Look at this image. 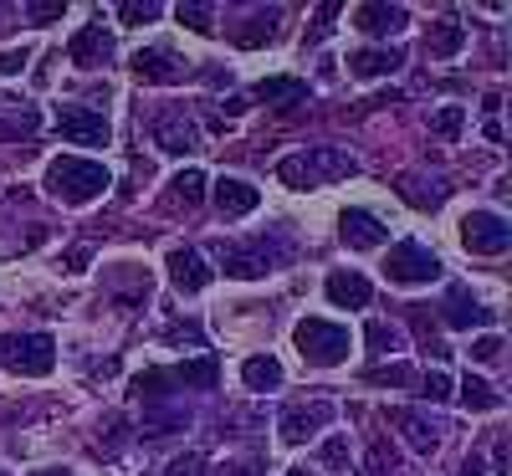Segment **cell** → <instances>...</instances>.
<instances>
[{"label":"cell","instance_id":"52a82bcc","mask_svg":"<svg viewBox=\"0 0 512 476\" xmlns=\"http://www.w3.org/2000/svg\"><path fill=\"white\" fill-rule=\"evenodd\" d=\"M338 241H344L349 251H379L384 241H390V226H384L374 210H344L338 215Z\"/></svg>","mask_w":512,"mask_h":476},{"label":"cell","instance_id":"5bb4252c","mask_svg":"<svg viewBox=\"0 0 512 476\" xmlns=\"http://www.w3.org/2000/svg\"><path fill=\"white\" fill-rule=\"evenodd\" d=\"M216 210L226 215V221H241V215H251L256 205H262V190L256 185H246V180H236V175H226V180H216Z\"/></svg>","mask_w":512,"mask_h":476},{"label":"cell","instance_id":"ffe728a7","mask_svg":"<svg viewBox=\"0 0 512 476\" xmlns=\"http://www.w3.org/2000/svg\"><path fill=\"white\" fill-rule=\"evenodd\" d=\"M323 292H328L333 308H369V297H374L359 272H333V277L323 282Z\"/></svg>","mask_w":512,"mask_h":476},{"label":"cell","instance_id":"b9f144b4","mask_svg":"<svg viewBox=\"0 0 512 476\" xmlns=\"http://www.w3.org/2000/svg\"><path fill=\"white\" fill-rule=\"evenodd\" d=\"M384 471H395V456L384 451V446H374V456H369V476H384Z\"/></svg>","mask_w":512,"mask_h":476},{"label":"cell","instance_id":"8fae6325","mask_svg":"<svg viewBox=\"0 0 512 476\" xmlns=\"http://www.w3.org/2000/svg\"><path fill=\"white\" fill-rule=\"evenodd\" d=\"M277 256H282V246H267V236L251 241V246H226V277H246V282L267 277Z\"/></svg>","mask_w":512,"mask_h":476},{"label":"cell","instance_id":"f35d334b","mask_svg":"<svg viewBox=\"0 0 512 476\" xmlns=\"http://www.w3.org/2000/svg\"><path fill=\"white\" fill-rule=\"evenodd\" d=\"M180 21L200 36H210V6H180Z\"/></svg>","mask_w":512,"mask_h":476},{"label":"cell","instance_id":"cb8c5ba5","mask_svg":"<svg viewBox=\"0 0 512 476\" xmlns=\"http://www.w3.org/2000/svg\"><path fill=\"white\" fill-rule=\"evenodd\" d=\"M395 190H400V200H410L415 210H436V205L446 200V185H441V180H425V175H405Z\"/></svg>","mask_w":512,"mask_h":476},{"label":"cell","instance_id":"8992f818","mask_svg":"<svg viewBox=\"0 0 512 476\" xmlns=\"http://www.w3.org/2000/svg\"><path fill=\"white\" fill-rule=\"evenodd\" d=\"M461 246L472 256H502L512 246V226L497 210H472V215H461Z\"/></svg>","mask_w":512,"mask_h":476},{"label":"cell","instance_id":"ba28073f","mask_svg":"<svg viewBox=\"0 0 512 476\" xmlns=\"http://www.w3.org/2000/svg\"><path fill=\"white\" fill-rule=\"evenodd\" d=\"M333 420V405L328 400H313V405H292V410H282V420H277V436L287 441V446H303V441H313L318 430Z\"/></svg>","mask_w":512,"mask_h":476},{"label":"cell","instance_id":"9c48e42d","mask_svg":"<svg viewBox=\"0 0 512 476\" xmlns=\"http://www.w3.org/2000/svg\"><path fill=\"white\" fill-rule=\"evenodd\" d=\"M164 267H169V282H175V292H185V297L205 292L210 277H216V272L205 267V256H200L195 246H175V251L164 256Z\"/></svg>","mask_w":512,"mask_h":476},{"label":"cell","instance_id":"f546056e","mask_svg":"<svg viewBox=\"0 0 512 476\" xmlns=\"http://www.w3.org/2000/svg\"><path fill=\"white\" fill-rule=\"evenodd\" d=\"M364 343H369L374 354H395V349H400V333H395L390 323H379V318H374V323L364 328Z\"/></svg>","mask_w":512,"mask_h":476},{"label":"cell","instance_id":"2e32d148","mask_svg":"<svg viewBox=\"0 0 512 476\" xmlns=\"http://www.w3.org/2000/svg\"><path fill=\"white\" fill-rule=\"evenodd\" d=\"M108 57H113V36L103 26H82L67 41V62H77V67H103Z\"/></svg>","mask_w":512,"mask_h":476},{"label":"cell","instance_id":"484cf974","mask_svg":"<svg viewBox=\"0 0 512 476\" xmlns=\"http://www.w3.org/2000/svg\"><path fill=\"white\" fill-rule=\"evenodd\" d=\"M205 185H210V180L200 175V169H180V175L169 180V205H185V210L200 205V200H205Z\"/></svg>","mask_w":512,"mask_h":476},{"label":"cell","instance_id":"ab89813d","mask_svg":"<svg viewBox=\"0 0 512 476\" xmlns=\"http://www.w3.org/2000/svg\"><path fill=\"white\" fill-rule=\"evenodd\" d=\"M333 16H338V6H318V26H313V36H308V47H318V41L333 31Z\"/></svg>","mask_w":512,"mask_h":476},{"label":"cell","instance_id":"277c9868","mask_svg":"<svg viewBox=\"0 0 512 476\" xmlns=\"http://www.w3.org/2000/svg\"><path fill=\"white\" fill-rule=\"evenodd\" d=\"M292 338H297V354H303L308 364H318V369H333V364H344V359H349V328H344V323L303 318Z\"/></svg>","mask_w":512,"mask_h":476},{"label":"cell","instance_id":"7a4b0ae2","mask_svg":"<svg viewBox=\"0 0 512 476\" xmlns=\"http://www.w3.org/2000/svg\"><path fill=\"white\" fill-rule=\"evenodd\" d=\"M108 169L98 159H82V154H62L47 164V190L62 200V205H93L103 190H108Z\"/></svg>","mask_w":512,"mask_h":476},{"label":"cell","instance_id":"e575fe53","mask_svg":"<svg viewBox=\"0 0 512 476\" xmlns=\"http://www.w3.org/2000/svg\"><path fill=\"white\" fill-rule=\"evenodd\" d=\"M26 62H31V52H26V47H6V52H0V77H21V72H26Z\"/></svg>","mask_w":512,"mask_h":476},{"label":"cell","instance_id":"f6af8a7d","mask_svg":"<svg viewBox=\"0 0 512 476\" xmlns=\"http://www.w3.org/2000/svg\"><path fill=\"white\" fill-rule=\"evenodd\" d=\"M287 476H318V471H308V466H292Z\"/></svg>","mask_w":512,"mask_h":476},{"label":"cell","instance_id":"4dcf8cb0","mask_svg":"<svg viewBox=\"0 0 512 476\" xmlns=\"http://www.w3.org/2000/svg\"><path fill=\"white\" fill-rule=\"evenodd\" d=\"M154 16H159L154 0H123V6H118V21H123V26H149Z\"/></svg>","mask_w":512,"mask_h":476},{"label":"cell","instance_id":"6da1fadb","mask_svg":"<svg viewBox=\"0 0 512 476\" xmlns=\"http://www.w3.org/2000/svg\"><path fill=\"white\" fill-rule=\"evenodd\" d=\"M349 175H359V159L349 149H333V144H313V149L287 154L277 164V180L287 190H318V185H338Z\"/></svg>","mask_w":512,"mask_h":476},{"label":"cell","instance_id":"30bf717a","mask_svg":"<svg viewBox=\"0 0 512 476\" xmlns=\"http://www.w3.org/2000/svg\"><path fill=\"white\" fill-rule=\"evenodd\" d=\"M57 134H62L67 144L98 149V144H108V118L93 113V108H62V113H57Z\"/></svg>","mask_w":512,"mask_h":476},{"label":"cell","instance_id":"e0dca14e","mask_svg":"<svg viewBox=\"0 0 512 476\" xmlns=\"http://www.w3.org/2000/svg\"><path fill=\"white\" fill-rule=\"evenodd\" d=\"M134 72H139L144 82H180L190 67L169 52V47H139V52H134Z\"/></svg>","mask_w":512,"mask_h":476},{"label":"cell","instance_id":"44dd1931","mask_svg":"<svg viewBox=\"0 0 512 476\" xmlns=\"http://www.w3.org/2000/svg\"><path fill=\"white\" fill-rule=\"evenodd\" d=\"M251 98L256 103H303L308 98V82L303 77H262L251 88Z\"/></svg>","mask_w":512,"mask_h":476},{"label":"cell","instance_id":"7c38bea8","mask_svg":"<svg viewBox=\"0 0 512 476\" xmlns=\"http://www.w3.org/2000/svg\"><path fill=\"white\" fill-rule=\"evenodd\" d=\"M441 318H446V328H492V323H497V313L487 308V302H477L466 287H451V292H446Z\"/></svg>","mask_w":512,"mask_h":476},{"label":"cell","instance_id":"ee69618b","mask_svg":"<svg viewBox=\"0 0 512 476\" xmlns=\"http://www.w3.org/2000/svg\"><path fill=\"white\" fill-rule=\"evenodd\" d=\"M31 476H72V471H62V466H47V471H31Z\"/></svg>","mask_w":512,"mask_h":476},{"label":"cell","instance_id":"9a60e30c","mask_svg":"<svg viewBox=\"0 0 512 476\" xmlns=\"http://www.w3.org/2000/svg\"><path fill=\"white\" fill-rule=\"evenodd\" d=\"M405 21H410V11H405V6H384V0H369V6L354 11V26H359L364 36H400Z\"/></svg>","mask_w":512,"mask_h":476},{"label":"cell","instance_id":"60d3db41","mask_svg":"<svg viewBox=\"0 0 512 476\" xmlns=\"http://www.w3.org/2000/svg\"><path fill=\"white\" fill-rule=\"evenodd\" d=\"M88 262H93V251H88V246H72V251L62 256V267H67V272H88Z\"/></svg>","mask_w":512,"mask_h":476},{"label":"cell","instance_id":"f1b7e54d","mask_svg":"<svg viewBox=\"0 0 512 476\" xmlns=\"http://www.w3.org/2000/svg\"><path fill=\"white\" fill-rule=\"evenodd\" d=\"M272 36H277V11H256V16H251V26H241V31H236L241 47H262V41H272Z\"/></svg>","mask_w":512,"mask_h":476},{"label":"cell","instance_id":"74e56055","mask_svg":"<svg viewBox=\"0 0 512 476\" xmlns=\"http://www.w3.org/2000/svg\"><path fill=\"white\" fill-rule=\"evenodd\" d=\"M26 11H31V21H36V26H47V21L67 16V6H62V0H36V6H26Z\"/></svg>","mask_w":512,"mask_h":476},{"label":"cell","instance_id":"7bdbcfd3","mask_svg":"<svg viewBox=\"0 0 512 476\" xmlns=\"http://www.w3.org/2000/svg\"><path fill=\"white\" fill-rule=\"evenodd\" d=\"M461 476H482V461L472 456V461H461Z\"/></svg>","mask_w":512,"mask_h":476},{"label":"cell","instance_id":"7402d4cb","mask_svg":"<svg viewBox=\"0 0 512 476\" xmlns=\"http://www.w3.org/2000/svg\"><path fill=\"white\" fill-rule=\"evenodd\" d=\"M216 379H221V364L210 359V354H200V359H190V364H175V369H169V384H185V389H216Z\"/></svg>","mask_w":512,"mask_h":476},{"label":"cell","instance_id":"3957f363","mask_svg":"<svg viewBox=\"0 0 512 476\" xmlns=\"http://www.w3.org/2000/svg\"><path fill=\"white\" fill-rule=\"evenodd\" d=\"M0 369L41 379L57 369V338L52 333H0Z\"/></svg>","mask_w":512,"mask_h":476},{"label":"cell","instance_id":"d4e9b609","mask_svg":"<svg viewBox=\"0 0 512 476\" xmlns=\"http://www.w3.org/2000/svg\"><path fill=\"white\" fill-rule=\"evenodd\" d=\"M456 389H461V405H466V410H502V389H492V384L477 379V374H466Z\"/></svg>","mask_w":512,"mask_h":476},{"label":"cell","instance_id":"8d00e7d4","mask_svg":"<svg viewBox=\"0 0 512 476\" xmlns=\"http://www.w3.org/2000/svg\"><path fill=\"white\" fill-rule=\"evenodd\" d=\"M318 456H323V466H333V471H338V466H344V461H349V441H344V436H328Z\"/></svg>","mask_w":512,"mask_h":476},{"label":"cell","instance_id":"83f0119b","mask_svg":"<svg viewBox=\"0 0 512 476\" xmlns=\"http://www.w3.org/2000/svg\"><path fill=\"white\" fill-rule=\"evenodd\" d=\"M461 128H466V108H461V103H446V108L431 113V134H436L441 144L461 139Z\"/></svg>","mask_w":512,"mask_h":476},{"label":"cell","instance_id":"4fadbf2b","mask_svg":"<svg viewBox=\"0 0 512 476\" xmlns=\"http://www.w3.org/2000/svg\"><path fill=\"white\" fill-rule=\"evenodd\" d=\"M149 134H154V144H159L164 154H190V149H200V128H195L185 113H159V118L149 123Z\"/></svg>","mask_w":512,"mask_h":476},{"label":"cell","instance_id":"d590c367","mask_svg":"<svg viewBox=\"0 0 512 476\" xmlns=\"http://www.w3.org/2000/svg\"><path fill=\"white\" fill-rule=\"evenodd\" d=\"M164 476H205V461L195 451H185V456H175V461L164 466Z\"/></svg>","mask_w":512,"mask_h":476},{"label":"cell","instance_id":"ac0fdd59","mask_svg":"<svg viewBox=\"0 0 512 476\" xmlns=\"http://www.w3.org/2000/svg\"><path fill=\"white\" fill-rule=\"evenodd\" d=\"M461 47H466V31H461V21L441 16V21L425 26V52H431V62H451Z\"/></svg>","mask_w":512,"mask_h":476},{"label":"cell","instance_id":"836d02e7","mask_svg":"<svg viewBox=\"0 0 512 476\" xmlns=\"http://www.w3.org/2000/svg\"><path fill=\"white\" fill-rule=\"evenodd\" d=\"M502 349H507V343H502L497 333H482V338L472 343V359H477V364H497V359H502Z\"/></svg>","mask_w":512,"mask_h":476},{"label":"cell","instance_id":"603a6c76","mask_svg":"<svg viewBox=\"0 0 512 476\" xmlns=\"http://www.w3.org/2000/svg\"><path fill=\"white\" fill-rule=\"evenodd\" d=\"M390 425L400 430V436L415 446V451H436L441 446V436H436V425H425L415 410H390Z\"/></svg>","mask_w":512,"mask_h":476},{"label":"cell","instance_id":"1f68e13d","mask_svg":"<svg viewBox=\"0 0 512 476\" xmlns=\"http://www.w3.org/2000/svg\"><path fill=\"white\" fill-rule=\"evenodd\" d=\"M451 389H456V384H451V379L436 369V374H425V379H420V389H415V395H420V400H431V405H441V400H451Z\"/></svg>","mask_w":512,"mask_h":476},{"label":"cell","instance_id":"4316f807","mask_svg":"<svg viewBox=\"0 0 512 476\" xmlns=\"http://www.w3.org/2000/svg\"><path fill=\"white\" fill-rule=\"evenodd\" d=\"M241 379H246V389H277L282 384V364L272 354H256V359L241 364Z\"/></svg>","mask_w":512,"mask_h":476},{"label":"cell","instance_id":"d6a6232c","mask_svg":"<svg viewBox=\"0 0 512 476\" xmlns=\"http://www.w3.org/2000/svg\"><path fill=\"white\" fill-rule=\"evenodd\" d=\"M369 384H415V369L410 364H384V369H369Z\"/></svg>","mask_w":512,"mask_h":476},{"label":"cell","instance_id":"5b68a950","mask_svg":"<svg viewBox=\"0 0 512 476\" xmlns=\"http://www.w3.org/2000/svg\"><path fill=\"white\" fill-rule=\"evenodd\" d=\"M441 272H446L441 256L431 246H420V241H400V246H390V256H384V277L400 282V287H425Z\"/></svg>","mask_w":512,"mask_h":476},{"label":"cell","instance_id":"d6986e66","mask_svg":"<svg viewBox=\"0 0 512 476\" xmlns=\"http://www.w3.org/2000/svg\"><path fill=\"white\" fill-rule=\"evenodd\" d=\"M405 67V52L395 47H364V52H349V72L354 77H390Z\"/></svg>","mask_w":512,"mask_h":476},{"label":"cell","instance_id":"bcb514c9","mask_svg":"<svg viewBox=\"0 0 512 476\" xmlns=\"http://www.w3.org/2000/svg\"><path fill=\"white\" fill-rule=\"evenodd\" d=\"M0 476H6V471H0Z\"/></svg>","mask_w":512,"mask_h":476}]
</instances>
